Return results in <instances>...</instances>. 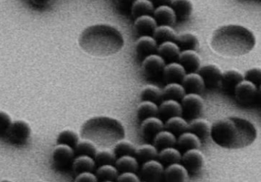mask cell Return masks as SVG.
I'll return each instance as SVG.
<instances>
[{
  "label": "cell",
  "instance_id": "obj_1",
  "mask_svg": "<svg viewBox=\"0 0 261 182\" xmlns=\"http://www.w3.org/2000/svg\"><path fill=\"white\" fill-rule=\"evenodd\" d=\"M211 136L214 143L226 149H241L250 146L257 138L256 127L239 117L219 119L211 126Z\"/></svg>",
  "mask_w": 261,
  "mask_h": 182
},
{
  "label": "cell",
  "instance_id": "obj_2",
  "mask_svg": "<svg viewBox=\"0 0 261 182\" xmlns=\"http://www.w3.org/2000/svg\"><path fill=\"white\" fill-rule=\"evenodd\" d=\"M81 48L92 56L109 57L123 48L124 40L120 31L113 26L98 24L86 28L79 40Z\"/></svg>",
  "mask_w": 261,
  "mask_h": 182
},
{
  "label": "cell",
  "instance_id": "obj_3",
  "mask_svg": "<svg viewBox=\"0 0 261 182\" xmlns=\"http://www.w3.org/2000/svg\"><path fill=\"white\" fill-rule=\"evenodd\" d=\"M256 43L255 35L250 29L239 25L221 26L213 34L212 46L214 51L226 57H240L252 51Z\"/></svg>",
  "mask_w": 261,
  "mask_h": 182
},
{
  "label": "cell",
  "instance_id": "obj_4",
  "mask_svg": "<svg viewBox=\"0 0 261 182\" xmlns=\"http://www.w3.org/2000/svg\"><path fill=\"white\" fill-rule=\"evenodd\" d=\"M81 136L98 147L107 148L123 140L125 138V129L117 119L101 116L86 121L81 126Z\"/></svg>",
  "mask_w": 261,
  "mask_h": 182
},
{
  "label": "cell",
  "instance_id": "obj_5",
  "mask_svg": "<svg viewBox=\"0 0 261 182\" xmlns=\"http://www.w3.org/2000/svg\"><path fill=\"white\" fill-rule=\"evenodd\" d=\"M31 133V127L27 122L22 120L15 121L12 123L5 140L14 146H23L29 142Z\"/></svg>",
  "mask_w": 261,
  "mask_h": 182
},
{
  "label": "cell",
  "instance_id": "obj_6",
  "mask_svg": "<svg viewBox=\"0 0 261 182\" xmlns=\"http://www.w3.org/2000/svg\"><path fill=\"white\" fill-rule=\"evenodd\" d=\"M234 95L238 103L249 107L256 103L258 100L260 88L250 81L243 80L235 88Z\"/></svg>",
  "mask_w": 261,
  "mask_h": 182
},
{
  "label": "cell",
  "instance_id": "obj_7",
  "mask_svg": "<svg viewBox=\"0 0 261 182\" xmlns=\"http://www.w3.org/2000/svg\"><path fill=\"white\" fill-rule=\"evenodd\" d=\"M181 100L183 117L188 120L200 117L204 108V100L199 94L187 93Z\"/></svg>",
  "mask_w": 261,
  "mask_h": 182
},
{
  "label": "cell",
  "instance_id": "obj_8",
  "mask_svg": "<svg viewBox=\"0 0 261 182\" xmlns=\"http://www.w3.org/2000/svg\"><path fill=\"white\" fill-rule=\"evenodd\" d=\"M51 158L55 169L60 171H67L72 169L75 155L72 147L58 145L54 149Z\"/></svg>",
  "mask_w": 261,
  "mask_h": 182
},
{
  "label": "cell",
  "instance_id": "obj_9",
  "mask_svg": "<svg viewBox=\"0 0 261 182\" xmlns=\"http://www.w3.org/2000/svg\"><path fill=\"white\" fill-rule=\"evenodd\" d=\"M166 62L159 55H150L142 61V71L148 79H155L162 75Z\"/></svg>",
  "mask_w": 261,
  "mask_h": 182
},
{
  "label": "cell",
  "instance_id": "obj_10",
  "mask_svg": "<svg viewBox=\"0 0 261 182\" xmlns=\"http://www.w3.org/2000/svg\"><path fill=\"white\" fill-rule=\"evenodd\" d=\"M198 74L203 78L205 88L207 89L214 90L221 88L222 72L220 68L215 65H207L200 67L198 71Z\"/></svg>",
  "mask_w": 261,
  "mask_h": 182
},
{
  "label": "cell",
  "instance_id": "obj_11",
  "mask_svg": "<svg viewBox=\"0 0 261 182\" xmlns=\"http://www.w3.org/2000/svg\"><path fill=\"white\" fill-rule=\"evenodd\" d=\"M164 165L160 161L153 160L143 163L141 170V179L143 181L155 182L163 178Z\"/></svg>",
  "mask_w": 261,
  "mask_h": 182
},
{
  "label": "cell",
  "instance_id": "obj_12",
  "mask_svg": "<svg viewBox=\"0 0 261 182\" xmlns=\"http://www.w3.org/2000/svg\"><path fill=\"white\" fill-rule=\"evenodd\" d=\"M181 161L188 172L196 173L203 167L204 155L199 149H191L184 152Z\"/></svg>",
  "mask_w": 261,
  "mask_h": 182
},
{
  "label": "cell",
  "instance_id": "obj_13",
  "mask_svg": "<svg viewBox=\"0 0 261 182\" xmlns=\"http://www.w3.org/2000/svg\"><path fill=\"white\" fill-rule=\"evenodd\" d=\"M164 129V122L160 118L156 117H148L142 121L141 126V135L146 141H153L155 135Z\"/></svg>",
  "mask_w": 261,
  "mask_h": 182
},
{
  "label": "cell",
  "instance_id": "obj_14",
  "mask_svg": "<svg viewBox=\"0 0 261 182\" xmlns=\"http://www.w3.org/2000/svg\"><path fill=\"white\" fill-rule=\"evenodd\" d=\"M158 46V43L151 36H141L136 43V55L143 61L146 57L156 53Z\"/></svg>",
  "mask_w": 261,
  "mask_h": 182
},
{
  "label": "cell",
  "instance_id": "obj_15",
  "mask_svg": "<svg viewBox=\"0 0 261 182\" xmlns=\"http://www.w3.org/2000/svg\"><path fill=\"white\" fill-rule=\"evenodd\" d=\"M178 62L186 70V73L196 72L200 68V57L194 50H186L180 52Z\"/></svg>",
  "mask_w": 261,
  "mask_h": 182
},
{
  "label": "cell",
  "instance_id": "obj_16",
  "mask_svg": "<svg viewBox=\"0 0 261 182\" xmlns=\"http://www.w3.org/2000/svg\"><path fill=\"white\" fill-rule=\"evenodd\" d=\"M188 170L179 163L169 165L164 171L163 177L166 181L184 182L188 179Z\"/></svg>",
  "mask_w": 261,
  "mask_h": 182
},
{
  "label": "cell",
  "instance_id": "obj_17",
  "mask_svg": "<svg viewBox=\"0 0 261 182\" xmlns=\"http://www.w3.org/2000/svg\"><path fill=\"white\" fill-rule=\"evenodd\" d=\"M243 80V74L234 69H229L222 73L221 88L226 94H234L235 88Z\"/></svg>",
  "mask_w": 261,
  "mask_h": 182
},
{
  "label": "cell",
  "instance_id": "obj_18",
  "mask_svg": "<svg viewBox=\"0 0 261 182\" xmlns=\"http://www.w3.org/2000/svg\"><path fill=\"white\" fill-rule=\"evenodd\" d=\"M156 22L151 15H143L136 18L134 23V31L136 34L141 36H151L157 27Z\"/></svg>",
  "mask_w": 261,
  "mask_h": 182
},
{
  "label": "cell",
  "instance_id": "obj_19",
  "mask_svg": "<svg viewBox=\"0 0 261 182\" xmlns=\"http://www.w3.org/2000/svg\"><path fill=\"white\" fill-rule=\"evenodd\" d=\"M181 86L187 93L200 94L205 88L203 78L196 72L187 73L181 81Z\"/></svg>",
  "mask_w": 261,
  "mask_h": 182
},
{
  "label": "cell",
  "instance_id": "obj_20",
  "mask_svg": "<svg viewBox=\"0 0 261 182\" xmlns=\"http://www.w3.org/2000/svg\"><path fill=\"white\" fill-rule=\"evenodd\" d=\"M157 52L164 62L169 64L178 62L181 51L174 41H166L159 45Z\"/></svg>",
  "mask_w": 261,
  "mask_h": 182
},
{
  "label": "cell",
  "instance_id": "obj_21",
  "mask_svg": "<svg viewBox=\"0 0 261 182\" xmlns=\"http://www.w3.org/2000/svg\"><path fill=\"white\" fill-rule=\"evenodd\" d=\"M186 74L184 67L179 62H172L165 66L162 76L167 83H180Z\"/></svg>",
  "mask_w": 261,
  "mask_h": 182
},
{
  "label": "cell",
  "instance_id": "obj_22",
  "mask_svg": "<svg viewBox=\"0 0 261 182\" xmlns=\"http://www.w3.org/2000/svg\"><path fill=\"white\" fill-rule=\"evenodd\" d=\"M182 109L181 103L175 100H164L159 107V114L162 120L167 121L169 118L181 116Z\"/></svg>",
  "mask_w": 261,
  "mask_h": 182
},
{
  "label": "cell",
  "instance_id": "obj_23",
  "mask_svg": "<svg viewBox=\"0 0 261 182\" xmlns=\"http://www.w3.org/2000/svg\"><path fill=\"white\" fill-rule=\"evenodd\" d=\"M153 18L159 25L172 26L175 23L177 20L173 9L167 5L157 7L153 11Z\"/></svg>",
  "mask_w": 261,
  "mask_h": 182
},
{
  "label": "cell",
  "instance_id": "obj_24",
  "mask_svg": "<svg viewBox=\"0 0 261 182\" xmlns=\"http://www.w3.org/2000/svg\"><path fill=\"white\" fill-rule=\"evenodd\" d=\"M176 144L179 150L186 151L191 149H199L201 147V140L194 133L186 131L178 136Z\"/></svg>",
  "mask_w": 261,
  "mask_h": 182
},
{
  "label": "cell",
  "instance_id": "obj_25",
  "mask_svg": "<svg viewBox=\"0 0 261 182\" xmlns=\"http://www.w3.org/2000/svg\"><path fill=\"white\" fill-rule=\"evenodd\" d=\"M188 131L194 133L200 140H205L210 135L211 126L205 119L196 118L188 124Z\"/></svg>",
  "mask_w": 261,
  "mask_h": 182
},
{
  "label": "cell",
  "instance_id": "obj_26",
  "mask_svg": "<svg viewBox=\"0 0 261 182\" xmlns=\"http://www.w3.org/2000/svg\"><path fill=\"white\" fill-rule=\"evenodd\" d=\"M170 7L179 20H187L193 13V6L191 0H173Z\"/></svg>",
  "mask_w": 261,
  "mask_h": 182
},
{
  "label": "cell",
  "instance_id": "obj_27",
  "mask_svg": "<svg viewBox=\"0 0 261 182\" xmlns=\"http://www.w3.org/2000/svg\"><path fill=\"white\" fill-rule=\"evenodd\" d=\"M174 43L177 45L180 51L195 50L199 48V41L198 38L191 33H181L177 35Z\"/></svg>",
  "mask_w": 261,
  "mask_h": 182
},
{
  "label": "cell",
  "instance_id": "obj_28",
  "mask_svg": "<svg viewBox=\"0 0 261 182\" xmlns=\"http://www.w3.org/2000/svg\"><path fill=\"white\" fill-rule=\"evenodd\" d=\"M115 167L120 173H136L139 169V163L136 157L132 155H124L119 157L115 161Z\"/></svg>",
  "mask_w": 261,
  "mask_h": 182
},
{
  "label": "cell",
  "instance_id": "obj_29",
  "mask_svg": "<svg viewBox=\"0 0 261 182\" xmlns=\"http://www.w3.org/2000/svg\"><path fill=\"white\" fill-rule=\"evenodd\" d=\"M153 142L157 150H161L167 147H174L177 143V138L170 132L162 130L155 135Z\"/></svg>",
  "mask_w": 261,
  "mask_h": 182
},
{
  "label": "cell",
  "instance_id": "obj_30",
  "mask_svg": "<svg viewBox=\"0 0 261 182\" xmlns=\"http://www.w3.org/2000/svg\"><path fill=\"white\" fill-rule=\"evenodd\" d=\"M188 123L181 116L169 118L164 124V129L173 133L176 137L188 131Z\"/></svg>",
  "mask_w": 261,
  "mask_h": 182
},
{
  "label": "cell",
  "instance_id": "obj_31",
  "mask_svg": "<svg viewBox=\"0 0 261 182\" xmlns=\"http://www.w3.org/2000/svg\"><path fill=\"white\" fill-rule=\"evenodd\" d=\"M95 167H96V165H95L93 158L89 157V156L81 155L77 156L74 159L72 169L73 170L74 172L79 174V173L84 172H93Z\"/></svg>",
  "mask_w": 261,
  "mask_h": 182
},
{
  "label": "cell",
  "instance_id": "obj_32",
  "mask_svg": "<svg viewBox=\"0 0 261 182\" xmlns=\"http://www.w3.org/2000/svg\"><path fill=\"white\" fill-rule=\"evenodd\" d=\"M159 161H160L164 166H169V165L179 163L181 161V154L178 149L174 148V147H167V148L162 149L158 152Z\"/></svg>",
  "mask_w": 261,
  "mask_h": 182
},
{
  "label": "cell",
  "instance_id": "obj_33",
  "mask_svg": "<svg viewBox=\"0 0 261 182\" xmlns=\"http://www.w3.org/2000/svg\"><path fill=\"white\" fill-rule=\"evenodd\" d=\"M158 155V150L151 144H145L136 148L135 155L138 163L146 162V161L156 159Z\"/></svg>",
  "mask_w": 261,
  "mask_h": 182
},
{
  "label": "cell",
  "instance_id": "obj_34",
  "mask_svg": "<svg viewBox=\"0 0 261 182\" xmlns=\"http://www.w3.org/2000/svg\"><path fill=\"white\" fill-rule=\"evenodd\" d=\"M177 36V34H176L175 31L169 25L157 26L153 34V38L158 45L166 42V41H174V42Z\"/></svg>",
  "mask_w": 261,
  "mask_h": 182
},
{
  "label": "cell",
  "instance_id": "obj_35",
  "mask_svg": "<svg viewBox=\"0 0 261 182\" xmlns=\"http://www.w3.org/2000/svg\"><path fill=\"white\" fill-rule=\"evenodd\" d=\"M186 94V91L180 83H167L165 88L162 90V95L164 100L172 99L179 101L182 99Z\"/></svg>",
  "mask_w": 261,
  "mask_h": 182
},
{
  "label": "cell",
  "instance_id": "obj_36",
  "mask_svg": "<svg viewBox=\"0 0 261 182\" xmlns=\"http://www.w3.org/2000/svg\"><path fill=\"white\" fill-rule=\"evenodd\" d=\"M158 114V106L149 100H143L137 109V117L141 121L148 117H156Z\"/></svg>",
  "mask_w": 261,
  "mask_h": 182
},
{
  "label": "cell",
  "instance_id": "obj_37",
  "mask_svg": "<svg viewBox=\"0 0 261 182\" xmlns=\"http://www.w3.org/2000/svg\"><path fill=\"white\" fill-rule=\"evenodd\" d=\"M154 11V6L150 0H136L131 8V14L135 18L143 15H151Z\"/></svg>",
  "mask_w": 261,
  "mask_h": 182
},
{
  "label": "cell",
  "instance_id": "obj_38",
  "mask_svg": "<svg viewBox=\"0 0 261 182\" xmlns=\"http://www.w3.org/2000/svg\"><path fill=\"white\" fill-rule=\"evenodd\" d=\"M98 181H114L119 176V171L113 165H103L98 167L96 171Z\"/></svg>",
  "mask_w": 261,
  "mask_h": 182
},
{
  "label": "cell",
  "instance_id": "obj_39",
  "mask_svg": "<svg viewBox=\"0 0 261 182\" xmlns=\"http://www.w3.org/2000/svg\"><path fill=\"white\" fill-rule=\"evenodd\" d=\"M140 98L143 100H149L157 103L163 99L162 90L153 85H148L142 90Z\"/></svg>",
  "mask_w": 261,
  "mask_h": 182
},
{
  "label": "cell",
  "instance_id": "obj_40",
  "mask_svg": "<svg viewBox=\"0 0 261 182\" xmlns=\"http://www.w3.org/2000/svg\"><path fill=\"white\" fill-rule=\"evenodd\" d=\"M73 150L75 157L86 155L93 158V159H94L95 155L97 152V150H96L94 144L88 140H83V141L79 140Z\"/></svg>",
  "mask_w": 261,
  "mask_h": 182
},
{
  "label": "cell",
  "instance_id": "obj_41",
  "mask_svg": "<svg viewBox=\"0 0 261 182\" xmlns=\"http://www.w3.org/2000/svg\"><path fill=\"white\" fill-rule=\"evenodd\" d=\"M79 142V137L75 132L72 130H64L58 135L57 138L58 145H65L67 146L75 148L76 145Z\"/></svg>",
  "mask_w": 261,
  "mask_h": 182
},
{
  "label": "cell",
  "instance_id": "obj_42",
  "mask_svg": "<svg viewBox=\"0 0 261 182\" xmlns=\"http://www.w3.org/2000/svg\"><path fill=\"white\" fill-rule=\"evenodd\" d=\"M136 148L133 144L127 140H121L117 142L115 145L114 149V153L116 157L119 158L124 155H135Z\"/></svg>",
  "mask_w": 261,
  "mask_h": 182
},
{
  "label": "cell",
  "instance_id": "obj_43",
  "mask_svg": "<svg viewBox=\"0 0 261 182\" xmlns=\"http://www.w3.org/2000/svg\"><path fill=\"white\" fill-rule=\"evenodd\" d=\"M93 160H94L96 166L99 167L103 165L115 164L117 157L114 152L110 151V150H101V151L96 152Z\"/></svg>",
  "mask_w": 261,
  "mask_h": 182
},
{
  "label": "cell",
  "instance_id": "obj_44",
  "mask_svg": "<svg viewBox=\"0 0 261 182\" xmlns=\"http://www.w3.org/2000/svg\"><path fill=\"white\" fill-rule=\"evenodd\" d=\"M11 118L7 113L0 112V139L5 140L12 124Z\"/></svg>",
  "mask_w": 261,
  "mask_h": 182
},
{
  "label": "cell",
  "instance_id": "obj_45",
  "mask_svg": "<svg viewBox=\"0 0 261 182\" xmlns=\"http://www.w3.org/2000/svg\"><path fill=\"white\" fill-rule=\"evenodd\" d=\"M243 76L244 80L250 81V82L255 85L257 88H260L261 78L260 68H259V67H254V68L248 69V70L245 72V75Z\"/></svg>",
  "mask_w": 261,
  "mask_h": 182
},
{
  "label": "cell",
  "instance_id": "obj_46",
  "mask_svg": "<svg viewBox=\"0 0 261 182\" xmlns=\"http://www.w3.org/2000/svg\"><path fill=\"white\" fill-rule=\"evenodd\" d=\"M117 181L119 182H138L141 180L135 173L124 172L119 175Z\"/></svg>",
  "mask_w": 261,
  "mask_h": 182
},
{
  "label": "cell",
  "instance_id": "obj_47",
  "mask_svg": "<svg viewBox=\"0 0 261 182\" xmlns=\"http://www.w3.org/2000/svg\"><path fill=\"white\" fill-rule=\"evenodd\" d=\"M75 181L77 182H96L98 181L96 175L92 172H84L77 174Z\"/></svg>",
  "mask_w": 261,
  "mask_h": 182
},
{
  "label": "cell",
  "instance_id": "obj_48",
  "mask_svg": "<svg viewBox=\"0 0 261 182\" xmlns=\"http://www.w3.org/2000/svg\"><path fill=\"white\" fill-rule=\"evenodd\" d=\"M136 0H115L117 8L122 12H130L133 3Z\"/></svg>",
  "mask_w": 261,
  "mask_h": 182
},
{
  "label": "cell",
  "instance_id": "obj_49",
  "mask_svg": "<svg viewBox=\"0 0 261 182\" xmlns=\"http://www.w3.org/2000/svg\"><path fill=\"white\" fill-rule=\"evenodd\" d=\"M151 2L154 7L164 6V5H167V6H171L172 5L173 0H150Z\"/></svg>",
  "mask_w": 261,
  "mask_h": 182
},
{
  "label": "cell",
  "instance_id": "obj_50",
  "mask_svg": "<svg viewBox=\"0 0 261 182\" xmlns=\"http://www.w3.org/2000/svg\"><path fill=\"white\" fill-rule=\"evenodd\" d=\"M33 4L37 5L39 7H45L46 5L51 4L53 0H31Z\"/></svg>",
  "mask_w": 261,
  "mask_h": 182
}]
</instances>
